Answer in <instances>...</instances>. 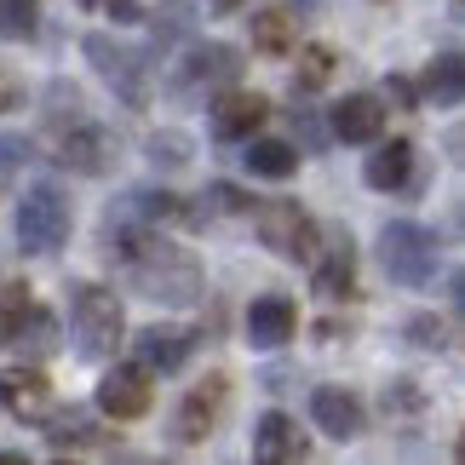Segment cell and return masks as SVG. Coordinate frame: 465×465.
Returning <instances> with one entry per match:
<instances>
[{"label": "cell", "mask_w": 465, "mask_h": 465, "mask_svg": "<svg viewBox=\"0 0 465 465\" xmlns=\"http://www.w3.org/2000/svg\"><path fill=\"white\" fill-rule=\"evenodd\" d=\"M121 259L138 293H150L155 305H195L202 299V264L184 247L161 242L155 230H127L121 236Z\"/></svg>", "instance_id": "1"}, {"label": "cell", "mask_w": 465, "mask_h": 465, "mask_svg": "<svg viewBox=\"0 0 465 465\" xmlns=\"http://www.w3.org/2000/svg\"><path fill=\"white\" fill-rule=\"evenodd\" d=\"M380 264H385L391 282H402V288H425V282L437 276V264H442L437 230H425L414 219H391L380 230Z\"/></svg>", "instance_id": "2"}, {"label": "cell", "mask_w": 465, "mask_h": 465, "mask_svg": "<svg viewBox=\"0 0 465 465\" xmlns=\"http://www.w3.org/2000/svg\"><path fill=\"white\" fill-rule=\"evenodd\" d=\"M253 230H259V242L271 247L276 259H293V264H311L316 259V247H322V230L316 219L299 202H253Z\"/></svg>", "instance_id": "3"}, {"label": "cell", "mask_w": 465, "mask_h": 465, "mask_svg": "<svg viewBox=\"0 0 465 465\" xmlns=\"http://www.w3.org/2000/svg\"><path fill=\"white\" fill-rule=\"evenodd\" d=\"M69 322H75V345L81 356H110L127 333V311L110 288H75V305H69Z\"/></svg>", "instance_id": "4"}, {"label": "cell", "mask_w": 465, "mask_h": 465, "mask_svg": "<svg viewBox=\"0 0 465 465\" xmlns=\"http://www.w3.org/2000/svg\"><path fill=\"white\" fill-rule=\"evenodd\" d=\"M69 202L58 190H29L24 202H17V247L24 253H58V247L69 242Z\"/></svg>", "instance_id": "5"}, {"label": "cell", "mask_w": 465, "mask_h": 465, "mask_svg": "<svg viewBox=\"0 0 465 465\" xmlns=\"http://www.w3.org/2000/svg\"><path fill=\"white\" fill-rule=\"evenodd\" d=\"M224 402H230V380H224V373H207L202 385H190L184 402H178V414H173V442H178V449L207 442V431L224 414Z\"/></svg>", "instance_id": "6"}, {"label": "cell", "mask_w": 465, "mask_h": 465, "mask_svg": "<svg viewBox=\"0 0 465 465\" xmlns=\"http://www.w3.org/2000/svg\"><path fill=\"white\" fill-rule=\"evenodd\" d=\"M98 408L110 420H144L155 408V373L144 362H115L98 385Z\"/></svg>", "instance_id": "7"}, {"label": "cell", "mask_w": 465, "mask_h": 465, "mask_svg": "<svg viewBox=\"0 0 465 465\" xmlns=\"http://www.w3.org/2000/svg\"><path fill=\"white\" fill-rule=\"evenodd\" d=\"M0 408H6L12 420H24V425H46L58 397H52V380L41 368H6L0 373Z\"/></svg>", "instance_id": "8"}, {"label": "cell", "mask_w": 465, "mask_h": 465, "mask_svg": "<svg viewBox=\"0 0 465 465\" xmlns=\"http://www.w3.org/2000/svg\"><path fill=\"white\" fill-rule=\"evenodd\" d=\"M86 58L104 69V81H110L127 104H144V98H150V69H144V58H138V52L115 46L110 35H86Z\"/></svg>", "instance_id": "9"}, {"label": "cell", "mask_w": 465, "mask_h": 465, "mask_svg": "<svg viewBox=\"0 0 465 465\" xmlns=\"http://www.w3.org/2000/svg\"><path fill=\"white\" fill-rule=\"evenodd\" d=\"M293 333H299L293 299L264 293V299H253V305H247V345H253V351H282Z\"/></svg>", "instance_id": "10"}, {"label": "cell", "mask_w": 465, "mask_h": 465, "mask_svg": "<svg viewBox=\"0 0 465 465\" xmlns=\"http://www.w3.org/2000/svg\"><path fill=\"white\" fill-rule=\"evenodd\" d=\"M311 414H316V425L328 437H339V442H351V437H362V425H368V408H362V397L356 391H339V385H322V391H311Z\"/></svg>", "instance_id": "11"}, {"label": "cell", "mask_w": 465, "mask_h": 465, "mask_svg": "<svg viewBox=\"0 0 465 465\" xmlns=\"http://www.w3.org/2000/svg\"><path fill=\"white\" fill-rule=\"evenodd\" d=\"M264 121H271V98L247 93V86H236V93H224L213 104V133L219 138H253Z\"/></svg>", "instance_id": "12"}, {"label": "cell", "mask_w": 465, "mask_h": 465, "mask_svg": "<svg viewBox=\"0 0 465 465\" xmlns=\"http://www.w3.org/2000/svg\"><path fill=\"white\" fill-rule=\"evenodd\" d=\"M64 167H75L86 178H98V173H110L115 167V138L104 133V127H86V121H75V127L64 133Z\"/></svg>", "instance_id": "13"}, {"label": "cell", "mask_w": 465, "mask_h": 465, "mask_svg": "<svg viewBox=\"0 0 465 465\" xmlns=\"http://www.w3.org/2000/svg\"><path fill=\"white\" fill-rule=\"evenodd\" d=\"M385 133V104L373 93H351L333 104V138H345V144H373V138Z\"/></svg>", "instance_id": "14"}, {"label": "cell", "mask_w": 465, "mask_h": 465, "mask_svg": "<svg viewBox=\"0 0 465 465\" xmlns=\"http://www.w3.org/2000/svg\"><path fill=\"white\" fill-rule=\"evenodd\" d=\"M236 69H242V52H236V46L207 41V46H195L190 58H184V75H178V86H184V93H202V86H224V81H236Z\"/></svg>", "instance_id": "15"}, {"label": "cell", "mask_w": 465, "mask_h": 465, "mask_svg": "<svg viewBox=\"0 0 465 465\" xmlns=\"http://www.w3.org/2000/svg\"><path fill=\"white\" fill-rule=\"evenodd\" d=\"M305 454H311V442L299 437V420H288V414L259 420V431H253V460L259 465H288V460H305Z\"/></svg>", "instance_id": "16"}, {"label": "cell", "mask_w": 465, "mask_h": 465, "mask_svg": "<svg viewBox=\"0 0 465 465\" xmlns=\"http://www.w3.org/2000/svg\"><path fill=\"white\" fill-rule=\"evenodd\" d=\"M195 356V333L184 328H144L138 333V362L150 373H178Z\"/></svg>", "instance_id": "17"}, {"label": "cell", "mask_w": 465, "mask_h": 465, "mask_svg": "<svg viewBox=\"0 0 465 465\" xmlns=\"http://www.w3.org/2000/svg\"><path fill=\"white\" fill-rule=\"evenodd\" d=\"M311 264H316V293L322 299H351V288H356V247H351V236H333V247L316 253Z\"/></svg>", "instance_id": "18"}, {"label": "cell", "mask_w": 465, "mask_h": 465, "mask_svg": "<svg viewBox=\"0 0 465 465\" xmlns=\"http://www.w3.org/2000/svg\"><path fill=\"white\" fill-rule=\"evenodd\" d=\"M408 173H414V144H408V138H391V144H380V150L368 155V167H362L368 190H402Z\"/></svg>", "instance_id": "19"}, {"label": "cell", "mask_w": 465, "mask_h": 465, "mask_svg": "<svg viewBox=\"0 0 465 465\" xmlns=\"http://www.w3.org/2000/svg\"><path fill=\"white\" fill-rule=\"evenodd\" d=\"M247 173L282 184V178L299 173V155H293V144H282V138H253V144H247Z\"/></svg>", "instance_id": "20"}, {"label": "cell", "mask_w": 465, "mask_h": 465, "mask_svg": "<svg viewBox=\"0 0 465 465\" xmlns=\"http://www.w3.org/2000/svg\"><path fill=\"white\" fill-rule=\"evenodd\" d=\"M293 41H299V24H293V12H282V6H271V12H259L253 17V46L259 52H293Z\"/></svg>", "instance_id": "21"}, {"label": "cell", "mask_w": 465, "mask_h": 465, "mask_svg": "<svg viewBox=\"0 0 465 465\" xmlns=\"http://www.w3.org/2000/svg\"><path fill=\"white\" fill-rule=\"evenodd\" d=\"M41 0H0V41H35Z\"/></svg>", "instance_id": "22"}, {"label": "cell", "mask_w": 465, "mask_h": 465, "mask_svg": "<svg viewBox=\"0 0 465 465\" xmlns=\"http://www.w3.org/2000/svg\"><path fill=\"white\" fill-rule=\"evenodd\" d=\"M333 75V46H299V58H293V81L305 86V93H316V86H328Z\"/></svg>", "instance_id": "23"}, {"label": "cell", "mask_w": 465, "mask_h": 465, "mask_svg": "<svg viewBox=\"0 0 465 465\" xmlns=\"http://www.w3.org/2000/svg\"><path fill=\"white\" fill-rule=\"evenodd\" d=\"M460 86H465V75H460V52H442V58L425 69V93H431L437 104H460Z\"/></svg>", "instance_id": "24"}, {"label": "cell", "mask_w": 465, "mask_h": 465, "mask_svg": "<svg viewBox=\"0 0 465 465\" xmlns=\"http://www.w3.org/2000/svg\"><path fill=\"white\" fill-rule=\"evenodd\" d=\"M150 155L161 161V167H184L190 138H178V133H155V138H150Z\"/></svg>", "instance_id": "25"}, {"label": "cell", "mask_w": 465, "mask_h": 465, "mask_svg": "<svg viewBox=\"0 0 465 465\" xmlns=\"http://www.w3.org/2000/svg\"><path fill=\"white\" fill-rule=\"evenodd\" d=\"M29 155H35V144H29V138H17V133H6V138H0V167H6V173H17Z\"/></svg>", "instance_id": "26"}, {"label": "cell", "mask_w": 465, "mask_h": 465, "mask_svg": "<svg viewBox=\"0 0 465 465\" xmlns=\"http://www.w3.org/2000/svg\"><path fill=\"white\" fill-rule=\"evenodd\" d=\"M104 6H110V17H121V24H138V17H144L138 0H104Z\"/></svg>", "instance_id": "27"}, {"label": "cell", "mask_w": 465, "mask_h": 465, "mask_svg": "<svg viewBox=\"0 0 465 465\" xmlns=\"http://www.w3.org/2000/svg\"><path fill=\"white\" fill-rule=\"evenodd\" d=\"M414 339H425V345L437 351V345H442V328H437V322H425V316H420V322H414Z\"/></svg>", "instance_id": "28"}, {"label": "cell", "mask_w": 465, "mask_h": 465, "mask_svg": "<svg viewBox=\"0 0 465 465\" xmlns=\"http://www.w3.org/2000/svg\"><path fill=\"white\" fill-rule=\"evenodd\" d=\"M213 6H219V12H236V6H247V0H213Z\"/></svg>", "instance_id": "29"}, {"label": "cell", "mask_w": 465, "mask_h": 465, "mask_svg": "<svg viewBox=\"0 0 465 465\" xmlns=\"http://www.w3.org/2000/svg\"><path fill=\"white\" fill-rule=\"evenodd\" d=\"M6 104H12V86H0V110H6Z\"/></svg>", "instance_id": "30"}]
</instances>
